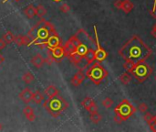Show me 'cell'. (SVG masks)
Instances as JSON below:
<instances>
[{
	"label": "cell",
	"instance_id": "obj_1",
	"mask_svg": "<svg viewBox=\"0 0 156 132\" xmlns=\"http://www.w3.org/2000/svg\"><path fill=\"white\" fill-rule=\"evenodd\" d=\"M119 55L133 64L145 63L152 53V49L137 35L132 36L120 50Z\"/></svg>",
	"mask_w": 156,
	"mask_h": 132
},
{
	"label": "cell",
	"instance_id": "obj_2",
	"mask_svg": "<svg viewBox=\"0 0 156 132\" xmlns=\"http://www.w3.org/2000/svg\"><path fill=\"white\" fill-rule=\"evenodd\" d=\"M54 33H57L54 26L42 18L33 28H31L27 35L30 37L32 44L44 48L47 39Z\"/></svg>",
	"mask_w": 156,
	"mask_h": 132
},
{
	"label": "cell",
	"instance_id": "obj_3",
	"mask_svg": "<svg viewBox=\"0 0 156 132\" xmlns=\"http://www.w3.org/2000/svg\"><path fill=\"white\" fill-rule=\"evenodd\" d=\"M42 105L43 107L47 111V113L50 114L53 117H60L69 107V103L60 95L51 98H47L44 101Z\"/></svg>",
	"mask_w": 156,
	"mask_h": 132
},
{
	"label": "cell",
	"instance_id": "obj_4",
	"mask_svg": "<svg viewBox=\"0 0 156 132\" xmlns=\"http://www.w3.org/2000/svg\"><path fill=\"white\" fill-rule=\"evenodd\" d=\"M86 76L89 78L94 85H100L102 81L108 76L107 71L99 62L93 63L86 71Z\"/></svg>",
	"mask_w": 156,
	"mask_h": 132
},
{
	"label": "cell",
	"instance_id": "obj_5",
	"mask_svg": "<svg viewBox=\"0 0 156 132\" xmlns=\"http://www.w3.org/2000/svg\"><path fill=\"white\" fill-rule=\"evenodd\" d=\"M128 72L138 81L139 83H142L147 80L152 74V68L145 63L134 64L133 67Z\"/></svg>",
	"mask_w": 156,
	"mask_h": 132
},
{
	"label": "cell",
	"instance_id": "obj_6",
	"mask_svg": "<svg viewBox=\"0 0 156 132\" xmlns=\"http://www.w3.org/2000/svg\"><path fill=\"white\" fill-rule=\"evenodd\" d=\"M115 115L119 116L122 121L127 120L130 118L135 112H136V107L127 99L121 100V102L114 108Z\"/></svg>",
	"mask_w": 156,
	"mask_h": 132
},
{
	"label": "cell",
	"instance_id": "obj_7",
	"mask_svg": "<svg viewBox=\"0 0 156 132\" xmlns=\"http://www.w3.org/2000/svg\"><path fill=\"white\" fill-rule=\"evenodd\" d=\"M93 28H94V32H95V42H96V46H97V50H95V61L96 62L101 63L107 57H108V53H107L100 44V40H99L96 26H94Z\"/></svg>",
	"mask_w": 156,
	"mask_h": 132
},
{
	"label": "cell",
	"instance_id": "obj_8",
	"mask_svg": "<svg viewBox=\"0 0 156 132\" xmlns=\"http://www.w3.org/2000/svg\"><path fill=\"white\" fill-rule=\"evenodd\" d=\"M81 40L78 39V37L76 35L71 36L69 40H67L66 43L63 45L64 47V50H65V56L66 57H69L71 53L76 52V49L77 47L81 44Z\"/></svg>",
	"mask_w": 156,
	"mask_h": 132
},
{
	"label": "cell",
	"instance_id": "obj_9",
	"mask_svg": "<svg viewBox=\"0 0 156 132\" xmlns=\"http://www.w3.org/2000/svg\"><path fill=\"white\" fill-rule=\"evenodd\" d=\"M48 50H50L54 59L56 60V62H60L61 59L65 56V50L62 45L57 46L54 48H48Z\"/></svg>",
	"mask_w": 156,
	"mask_h": 132
},
{
	"label": "cell",
	"instance_id": "obj_10",
	"mask_svg": "<svg viewBox=\"0 0 156 132\" xmlns=\"http://www.w3.org/2000/svg\"><path fill=\"white\" fill-rule=\"evenodd\" d=\"M81 106L88 111V112H94V111L98 110V107L96 106V103L94 102V100L90 97V96H87L83 99V101L81 102Z\"/></svg>",
	"mask_w": 156,
	"mask_h": 132
},
{
	"label": "cell",
	"instance_id": "obj_11",
	"mask_svg": "<svg viewBox=\"0 0 156 132\" xmlns=\"http://www.w3.org/2000/svg\"><path fill=\"white\" fill-rule=\"evenodd\" d=\"M77 37H78V39H79L80 40H81V42H82V43H85L86 45H91V43H93L94 42H93V39H91V37L88 34L87 32H86V30H84V29H79L78 31L76 32V34H75Z\"/></svg>",
	"mask_w": 156,
	"mask_h": 132
},
{
	"label": "cell",
	"instance_id": "obj_12",
	"mask_svg": "<svg viewBox=\"0 0 156 132\" xmlns=\"http://www.w3.org/2000/svg\"><path fill=\"white\" fill-rule=\"evenodd\" d=\"M62 45V42L61 39L60 38V36L58 35V33H54L52 35H50V37L47 39V40L46 42V47L48 48H54L57 46Z\"/></svg>",
	"mask_w": 156,
	"mask_h": 132
},
{
	"label": "cell",
	"instance_id": "obj_13",
	"mask_svg": "<svg viewBox=\"0 0 156 132\" xmlns=\"http://www.w3.org/2000/svg\"><path fill=\"white\" fill-rule=\"evenodd\" d=\"M14 42L17 46H29L32 44V40L28 35L24 36V35H17L15 37Z\"/></svg>",
	"mask_w": 156,
	"mask_h": 132
},
{
	"label": "cell",
	"instance_id": "obj_14",
	"mask_svg": "<svg viewBox=\"0 0 156 132\" xmlns=\"http://www.w3.org/2000/svg\"><path fill=\"white\" fill-rule=\"evenodd\" d=\"M33 97V92L31 89L29 88H25L23 91H21V93L19 94V98H20L24 103L29 104L32 101Z\"/></svg>",
	"mask_w": 156,
	"mask_h": 132
},
{
	"label": "cell",
	"instance_id": "obj_15",
	"mask_svg": "<svg viewBox=\"0 0 156 132\" xmlns=\"http://www.w3.org/2000/svg\"><path fill=\"white\" fill-rule=\"evenodd\" d=\"M85 77H86V74L83 73V71H82V70H80L79 72H78V73L73 76V78L70 80V83H71V85H74V86H79V85H81L82 84V82L84 81Z\"/></svg>",
	"mask_w": 156,
	"mask_h": 132
},
{
	"label": "cell",
	"instance_id": "obj_16",
	"mask_svg": "<svg viewBox=\"0 0 156 132\" xmlns=\"http://www.w3.org/2000/svg\"><path fill=\"white\" fill-rule=\"evenodd\" d=\"M30 62H31V63H32L33 66H35V67L37 68V69H40V68H41V67L43 66V64L46 63V60H45V58H44L40 53H37V54L34 55V56L31 58Z\"/></svg>",
	"mask_w": 156,
	"mask_h": 132
},
{
	"label": "cell",
	"instance_id": "obj_17",
	"mask_svg": "<svg viewBox=\"0 0 156 132\" xmlns=\"http://www.w3.org/2000/svg\"><path fill=\"white\" fill-rule=\"evenodd\" d=\"M23 12L28 19H32L37 16V7L30 4V5H28L25 7Z\"/></svg>",
	"mask_w": 156,
	"mask_h": 132
},
{
	"label": "cell",
	"instance_id": "obj_18",
	"mask_svg": "<svg viewBox=\"0 0 156 132\" xmlns=\"http://www.w3.org/2000/svg\"><path fill=\"white\" fill-rule=\"evenodd\" d=\"M23 113L26 117V118L29 121V122H33L36 119V115L34 112V109L30 106H27L23 109Z\"/></svg>",
	"mask_w": 156,
	"mask_h": 132
},
{
	"label": "cell",
	"instance_id": "obj_19",
	"mask_svg": "<svg viewBox=\"0 0 156 132\" xmlns=\"http://www.w3.org/2000/svg\"><path fill=\"white\" fill-rule=\"evenodd\" d=\"M84 60L86 61V66H90L91 63L95 62V50L92 48H90L89 50L87 52V53L84 56Z\"/></svg>",
	"mask_w": 156,
	"mask_h": 132
},
{
	"label": "cell",
	"instance_id": "obj_20",
	"mask_svg": "<svg viewBox=\"0 0 156 132\" xmlns=\"http://www.w3.org/2000/svg\"><path fill=\"white\" fill-rule=\"evenodd\" d=\"M44 93L47 96V98H51V97H54L58 95H60V90H58L55 85H48L47 87H46Z\"/></svg>",
	"mask_w": 156,
	"mask_h": 132
},
{
	"label": "cell",
	"instance_id": "obj_21",
	"mask_svg": "<svg viewBox=\"0 0 156 132\" xmlns=\"http://www.w3.org/2000/svg\"><path fill=\"white\" fill-rule=\"evenodd\" d=\"M68 58H69V59L70 60V62H71L74 65H76L78 68L80 67V64L81 63L82 60L84 59L81 55H80L79 53H77L76 52L73 53H71Z\"/></svg>",
	"mask_w": 156,
	"mask_h": 132
},
{
	"label": "cell",
	"instance_id": "obj_22",
	"mask_svg": "<svg viewBox=\"0 0 156 132\" xmlns=\"http://www.w3.org/2000/svg\"><path fill=\"white\" fill-rule=\"evenodd\" d=\"M134 6L133 4L132 3L131 0H123L122 1V7H121V10L126 13V14H129L132 10L133 9Z\"/></svg>",
	"mask_w": 156,
	"mask_h": 132
},
{
	"label": "cell",
	"instance_id": "obj_23",
	"mask_svg": "<svg viewBox=\"0 0 156 132\" xmlns=\"http://www.w3.org/2000/svg\"><path fill=\"white\" fill-rule=\"evenodd\" d=\"M44 100V95L40 92V90H37L35 92H33V97H32V101L35 104H41Z\"/></svg>",
	"mask_w": 156,
	"mask_h": 132
},
{
	"label": "cell",
	"instance_id": "obj_24",
	"mask_svg": "<svg viewBox=\"0 0 156 132\" xmlns=\"http://www.w3.org/2000/svg\"><path fill=\"white\" fill-rule=\"evenodd\" d=\"M89 46L88 45H86L85 43H81L79 46L77 47V49H76V53H79L80 55H81L83 58H84V56H85V54L87 53V52L89 50Z\"/></svg>",
	"mask_w": 156,
	"mask_h": 132
},
{
	"label": "cell",
	"instance_id": "obj_25",
	"mask_svg": "<svg viewBox=\"0 0 156 132\" xmlns=\"http://www.w3.org/2000/svg\"><path fill=\"white\" fill-rule=\"evenodd\" d=\"M90 118H91V120L92 121L93 123L98 124L99 122H101V121L102 117H101V115L98 112V110H97V111H94V112L90 113Z\"/></svg>",
	"mask_w": 156,
	"mask_h": 132
},
{
	"label": "cell",
	"instance_id": "obj_26",
	"mask_svg": "<svg viewBox=\"0 0 156 132\" xmlns=\"http://www.w3.org/2000/svg\"><path fill=\"white\" fill-rule=\"evenodd\" d=\"M15 35L12 33V31H10V30H7V31L3 35V39L6 42V44H10L12 42H14L15 40Z\"/></svg>",
	"mask_w": 156,
	"mask_h": 132
},
{
	"label": "cell",
	"instance_id": "obj_27",
	"mask_svg": "<svg viewBox=\"0 0 156 132\" xmlns=\"http://www.w3.org/2000/svg\"><path fill=\"white\" fill-rule=\"evenodd\" d=\"M120 80H121V82L123 84V85H129L131 82H132V75L129 72L127 73H124L121 75L120 77Z\"/></svg>",
	"mask_w": 156,
	"mask_h": 132
},
{
	"label": "cell",
	"instance_id": "obj_28",
	"mask_svg": "<svg viewBox=\"0 0 156 132\" xmlns=\"http://www.w3.org/2000/svg\"><path fill=\"white\" fill-rule=\"evenodd\" d=\"M22 80H23V82L25 84L28 85V84H31L33 82V81L35 80V77H34V75L30 72H27V73H26V74H23Z\"/></svg>",
	"mask_w": 156,
	"mask_h": 132
},
{
	"label": "cell",
	"instance_id": "obj_29",
	"mask_svg": "<svg viewBox=\"0 0 156 132\" xmlns=\"http://www.w3.org/2000/svg\"><path fill=\"white\" fill-rule=\"evenodd\" d=\"M46 14H47L46 7L43 5H41V4L37 5V16L38 18H44V16H46Z\"/></svg>",
	"mask_w": 156,
	"mask_h": 132
},
{
	"label": "cell",
	"instance_id": "obj_30",
	"mask_svg": "<svg viewBox=\"0 0 156 132\" xmlns=\"http://www.w3.org/2000/svg\"><path fill=\"white\" fill-rule=\"evenodd\" d=\"M101 105H102L105 108H111V106L113 105V100L111 99L110 97H106L105 99L102 100Z\"/></svg>",
	"mask_w": 156,
	"mask_h": 132
},
{
	"label": "cell",
	"instance_id": "obj_31",
	"mask_svg": "<svg viewBox=\"0 0 156 132\" xmlns=\"http://www.w3.org/2000/svg\"><path fill=\"white\" fill-rule=\"evenodd\" d=\"M148 125L152 131L156 132V115L152 117V118L148 122Z\"/></svg>",
	"mask_w": 156,
	"mask_h": 132
},
{
	"label": "cell",
	"instance_id": "obj_32",
	"mask_svg": "<svg viewBox=\"0 0 156 132\" xmlns=\"http://www.w3.org/2000/svg\"><path fill=\"white\" fill-rule=\"evenodd\" d=\"M60 10L62 12V13H68L70 10V7L68 5V4H66V3H64V4H62L60 7Z\"/></svg>",
	"mask_w": 156,
	"mask_h": 132
},
{
	"label": "cell",
	"instance_id": "obj_33",
	"mask_svg": "<svg viewBox=\"0 0 156 132\" xmlns=\"http://www.w3.org/2000/svg\"><path fill=\"white\" fill-rule=\"evenodd\" d=\"M137 109H138V111H140L141 113H145V112H147V110H148V106L145 103H142V104L139 105Z\"/></svg>",
	"mask_w": 156,
	"mask_h": 132
},
{
	"label": "cell",
	"instance_id": "obj_34",
	"mask_svg": "<svg viewBox=\"0 0 156 132\" xmlns=\"http://www.w3.org/2000/svg\"><path fill=\"white\" fill-rule=\"evenodd\" d=\"M45 60H46V63H47V64H52L54 62H56V60L54 59V57L52 56V54L50 53V52L47 53V57Z\"/></svg>",
	"mask_w": 156,
	"mask_h": 132
},
{
	"label": "cell",
	"instance_id": "obj_35",
	"mask_svg": "<svg viewBox=\"0 0 156 132\" xmlns=\"http://www.w3.org/2000/svg\"><path fill=\"white\" fill-rule=\"evenodd\" d=\"M133 63H130V62H125V63L123 64V68L126 70V71H127V72H128V71H130L132 67H133Z\"/></svg>",
	"mask_w": 156,
	"mask_h": 132
},
{
	"label": "cell",
	"instance_id": "obj_36",
	"mask_svg": "<svg viewBox=\"0 0 156 132\" xmlns=\"http://www.w3.org/2000/svg\"><path fill=\"white\" fill-rule=\"evenodd\" d=\"M152 117H153V116H152L151 113H149V112H145V115L143 116V119L146 121V122L148 123L149 121L152 118Z\"/></svg>",
	"mask_w": 156,
	"mask_h": 132
},
{
	"label": "cell",
	"instance_id": "obj_37",
	"mask_svg": "<svg viewBox=\"0 0 156 132\" xmlns=\"http://www.w3.org/2000/svg\"><path fill=\"white\" fill-rule=\"evenodd\" d=\"M114 7L117 9H121V7H122V1H121V0H116V1L114 2Z\"/></svg>",
	"mask_w": 156,
	"mask_h": 132
},
{
	"label": "cell",
	"instance_id": "obj_38",
	"mask_svg": "<svg viewBox=\"0 0 156 132\" xmlns=\"http://www.w3.org/2000/svg\"><path fill=\"white\" fill-rule=\"evenodd\" d=\"M6 47V42L4 40V39H0V50H4Z\"/></svg>",
	"mask_w": 156,
	"mask_h": 132
},
{
	"label": "cell",
	"instance_id": "obj_39",
	"mask_svg": "<svg viewBox=\"0 0 156 132\" xmlns=\"http://www.w3.org/2000/svg\"><path fill=\"white\" fill-rule=\"evenodd\" d=\"M114 121L117 123V124H121V122H122V120H121V118L119 117V116H115V117H114Z\"/></svg>",
	"mask_w": 156,
	"mask_h": 132
},
{
	"label": "cell",
	"instance_id": "obj_40",
	"mask_svg": "<svg viewBox=\"0 0 156 132\" xmlns=\"http://www.w3.org/2000/svg\"><path fill=\"white\" fill-rule=\"evenodd\" d=\"M149 12H150L151 16H152L153 18H156V8H155V9H151V10H149Z\"/></svg>",
	"mask_w": 156,
	"mask_h": 132
},
{
	"label": "cell",
	"instance_id": "obj_41",
	"mask_svg": "<svg viewBox=\"0 0 156 132\" xmlns=\"http://www.w3.org/2000/svg\"><path fill=\"white\" fill-rule=\"evenodd\" d=\"M152 35L154 38H156V24L153 26V28H152Z\"/></svg>",
	"mask_w": 156,
	"mask_h": 132
},
{
	"label": "cell",
	"instance_id": "obj_42",
	"mask_svg": "<svg viewBox=\"0 0 156 132\" xmlns=\"http://www.w3.org/2000/svg\"><path fill=\"white\" fill-rule=\"evenodd\" d=\"M4 60H5V58H4V56L1 54V53H0V64H1L3 62H4Z\"/></svg>",
	"mask_w": 156,
	"mask_h": 132
},
{
	"label": "cell",
	"instance_id": "obj_43",
	"mask_svg": "<svg viewBox=\"0 0 156 132\" xmlns=\"http://www.w3.org/2000/svg\"><path fill=\"white\" fill-rule=\"evenodd\" d=\"M156 8V0H154V3H153V7L152 9H155Z\"/></svg>",
	"mask_w": 156,
	"mask_h": 132
},
{
	"label": "cell",
	"instance_id": "obj_44",
	"mask_svg": "<svg viewBox=\"0 0 156 132\" xmlns=\"http://www.w3.org/2000/svg\"><path fill=\"white\" fill-rule=\"evenodd\" d=\"M54 2H56V3H58V2H60V1H62V0H53Z\"/></svg>",
	"mask_w": 156,
	"mask_h": 132
},
{
	"label": "cell",
	"instance_id": "obj_45",
	"mask_svg": "<svg viewBox=\"0 0 156 132\" xmlns=\"http://www.w3.org/2000/svg\"><path fill=\"white\" fill-rule=\"evenodd\" d=\"M3 129V125L1 124V123H0V131H1Z\"/></svg>",
	"mask_w": 156,
	"mask_h": 132
},
{
	"label": "cell",
	"instance_id": "obj_46",
	"mask_svg": "<svg viewBox=\"0 0 156 132\" xmlns=\"http://www.w3.org/2000/svg\"><path fill=\"white\" fill-rule=\"evenodd\" d=\"M5 1H7V0H5ZM14 1H16V2H18L19 0H14Z\"/></svg>",
	"mask_w": 156,
	"mask_h": 132
},
{
	"label": "cell",
	"instance_id": "obj_47",
	"mask_svg": "<svg viewBox=\"0 0 156 132\" xmlns=\"http://www.w3.org/2000/svg\"><path fill=\"white\" fill-rule=\"evenodd\" d=\"M154 80H155V81H156V75H155V76H154Z\"/></svg>",
	"mask_w": 156,
	"mask_h": 132
}]
</instances>
